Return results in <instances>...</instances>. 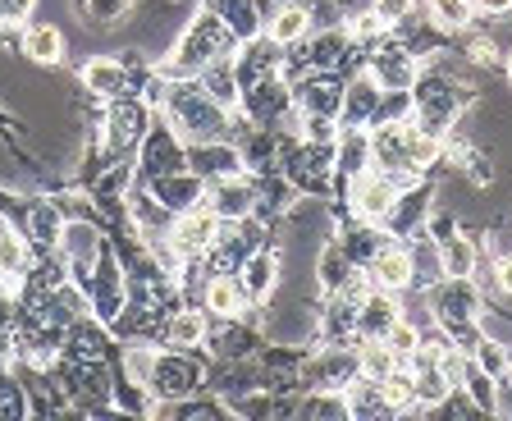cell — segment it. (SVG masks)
<instances>
[{"label": "cell", "instance_id": "obj_24", "mask_svg": "<svg viewBox=\"0 0 512 421\" xmlns=\"http://www.w3.org/2000/svg\"><path fill=\"white\" fill-rule=\"evenodd\" d=\"M476 5H480L485 14H508V10H512V0H476Z\"/></svg>", "mask_w": 512, "mask_h": 421}, {"label": "cell", "instance_id": "obj_22", "mask_svg": "<svg viewBox=\"0 0 512 421\" xmlns=\"http://www.w3.org/2000/svg\"><path fill=\"white\" fill-rule=\"evenodd\" d=\"M494 270H499V289H503V293H512V252H503L499 266H494Z\"/></svg>", "mask_w": 512, "mask_h": 421}, {"label": "cell", "instance_id": "obj_18", "mask_svg": "<svg viewBox=\"0 0 512 421\" xmlns=\"http://www.w3.org/2000/svg\"><path fill=\"white\" fill-rule=\"evenodd\" d=\"M471 14H476V0H430V19H435L439 28H448V33L467 28Z\"/></svg>", "mask_w": 512, "mask_h": 421}, {"label": "cell", "instance_id": "obj_23", "mask_svg": "<svg viewBox=\"0 0 512 421\" xmlns=\"http://www.w3.org/2000/svg\"><path fill=\"white\" fill-rule=\"evenodd\" d=\"M471 60H480V65H490V60H494V46L485 42V37H480V42H471Z\"/></svg>", "mask_w": 512, "mask_h": 421}, {"label": "cell", "instance_id": "obj_13", "mask_svg": "<svg viewBox=\"0 0 512 421\" xmlns=\"http://www.w3.org/2000/svg\"><path fill=\"white\" fill-rule=\"evenodd\" d=\"M243 284L234 280V275H215L211 284H206V312L215 316H238L243 312Z\"/></svg>", "mask_w": 512, "mask_h": 421}, {"label": "cell", "instance_id": "obj_8", "mask_svg": "<svg viewBox=\"0 0 512 421\" xmlns=\"http://www.w3.org/2000/svg\"><path fill=\"white\" fill-rule=\"evenodd\" d=\"M147 385L165 389V394H188V389H197V367L183 357H156V371Z\"/></svg>", "mask_w": 512, "mask_h": 421}, {"label": "cell", "instance_id": "obj_2", "mask_svg": "<svg viewBox=\"0 0 512 421\" xmlns=\"http://www.w3.org/2000/svg\"><path fill=\"white\" fill-rule=\"evenodd\" d=\"M215 238H220V216H215L211 206H202V202L188 206V211H183V216L170 225V248L179 252L183 261L211 252Z\"/></svg>", "mask_w": 512, "mask_h": 421}, {"label": "cell", "instance_id": "obj_19", "mask_svg": "<svg viewBox=\"0 0 512 421\" xmlns=\"http://www.w3.org/2000/svg\"><path fill=\"white\" fill-rule=\"evenodd\" d=\"M37 0H0V28H28V14Z\"/></svg>", "mask_w": 512, "mask_h": 421}, {"label": "cell", "instance_id": "obj_15", "mask_svg": "<svg viewBox=\"0 0 512 421\" xmlns=\"http://www.w3.org/2000/svg\"><path fill=\"white\" fill-rule=\"evenodd\" d=\"M23 266H28V238H23L14 225L0 220V275H10L14 280Z\"/></svg>", "mask_w": 512, "mask_h": 421}, {"label": "cell", "instance_id": "obj_7", "mask_svg": "<svg viewBox=\"0 0 512 421\" xmlns=\"http://www.w3.org/2000/svg\"><path fill=\"white\" fill-rule=\"evenodd\" d=\"M275 270H279V261L270 257V252H256V257H247L243 270H238V284H243L247 298H256V303H261V298H270V289H275V280H279Z\"/></svg>", "mask_w": 512, "mask_h": 421}, {"label": "cell", "instance_id": "obj_11", "mask_svg": "<svg viewBox=\"0 0 512 421\" xmlns=\"http://www.w3.org/2000/svg\"><path fill=\"white\" fill-rule=\"evenodd\" d=\"M398 367H403V362H398V353L389 348V339H366L362 353H357V371H362L366 380H384V376H394Z\"/></svg>", "mask_w": 512, "mask_h": 421}, {"label": "cell", "instance_id": "obj_10", "mask_svg": "<svg viewBox=\"0 0 512 421\" xmlns=\"http://www.w3.org/2000/svg\"><path fill=\"white\" fill-rule=\"evenodd\" d=\"M83 83H87V92H96V97H119V92H124V65L110 60V55H96V60H87Z\"/></svg>", "mask_w": 512, "mask_h": 421}, {"label": "cell", "instance_id": "obj_25", "mask_svg": "<svg viewBox=\"0 0 512 421\" xmlns=\"http://www.w3.org/2000/svg\"><path fill=\"white\" fill-rule=\"evenodd\" d=\"M508 78H512V55H508Z\"/></svg>", "mask_w": 512, "mask_h": 421}, {"label": "cell", "instance_id": "obj_9", "mask_svg": "<svg viewBox=\"0 0 512 421\" xmlns=\"http://www.w3.org/2000/svg\"><path fill=\"white\" fill-rule=\"evenodd\" d=\"M476 270V243L471 238H444L439 243V275L444 280H467Z\"/></svg>", "mask_w": 512, "mask_h": 421}, {"label": "cell", "instance_id": "obj_14", "mask_svg": "<svg viewBox=\"0 0 512 421\" xmlns=\"http://www.w3.org/2000/svg\"><path fill=\"white\" fill-rule=\"evenodd\" d=\"M202 339H206L202 312H174L170 325H165V344H170L174 353H183V348H197Z\"/></svg>", "mask_w": 512, "mask_h": 421}, {"label": "cell", "instance_id": "obj_21", "mask_svg": "<svg viewBox=\"0 0 512 421\" xmlns=\"http://www.w3.org/2000/svg\"><path fill=\"white\" fill-rule=\"evenodd\" d=\"M371 10L380 14L389 28H394V23H403L407 14H412V0H371Z\"/></svg>", "mask_w": 512, "mask_h": 421}, {"label": "cell", "instance_id": "obj_17", "mask_svg": "<svg viewBox=\"0 0 512 421\" xmlns=\"http://www.w3.org/2000/svg\"><path fill=\"white\" fill-rule=\"evenodd\" d=\"M247 206H252V197H247V188H243V184H229V179H224V184L215 188L211 211H215L220 220H243V216H247Z\"/></svg>", "mask_w": 512, "mask_h": 421}, {"label": "cell", "instance_id": "obj_1", "mask_svg": "<svg viewBox=\"0 0 512 421\" xmlns=\"http://www.w3.org/2000/svg\"><path fill=\"white\" fill-rule=\"evenodd\" d=\"M348 202H352V216L366 220V225H384V220L398 211L403 202V184H398L389 170H357L348 179Z\"/></svg>", "mask_w": 512, "mask_h": 421}, {"label": "cell", "instance_id": "obj_4", "mask_svg": "<svg viewBox=\"0 0 512 421\" xmlns=\"http://www.w3.org/2000/svg\"><path fill=\"white\" fill-rule=\"evenodd\" d=\"M366 74L380 83V92H407L416 78V65H412V55L398 51V46H380V51L371 55V69Z\"/></svg>", "mask_w": 512, "mask_h": 421}, {"label": "cell", "instance_id": "obj_6", "mask_svg": "<svg viewBox=\"0 0 512 421\" xmlns=\"http://www.w3.org/2000/svg\"><path fill=\"white\" fill-rule=\"evenodd\" d=\"M270 42L275 46H298L302 37L311 33V14H307V5H279L275 14H270Z\"/></svg>", "mask_w": 512, "mask_h": 421}, {"label": "cell", "instance_id": "obj_12", "mask_svg": "<svg viewBox=\"0 0 512 421\" xmlns=\"http://www.w3.org/2000/svg\"><path fill=\"white\" fill-rule=\"evenodd\" d=\"M375 106H380V83H375L371 74L352 78L348 92H343V119H348V124H357V119H366Z\"/></svg>", "mask_w": 512, "mask_h": 421}, {"label": "cell", "instance_id": "obj_3", "mask_svg": "<svg viewBox=\"0 0 512 421\" xmlns=\"http://www.w3.org/2000/svg\"><path fill=\"white\" fill-rule=\"evenodd\" d=\"M412 275H416V266H412V252L407 248H398V243H389V248H380L371 257V284L380 293H403V289H412Z\"/></svg>", "mask_w": 512, "mask_h": 421}, {"label": "cell", "instance_id": "obj_16", "mask_svg": "<svg viewBox=\"0 0 512 421\" xmlns=\"http://www.w3.org/2000/svg\"><path fill=\"white\" fill-rule=\"evenodd\" d=\"M156 197L165 206H174V211H188V206L202 202V179H160Z\"/></svg>", "mask_w": 512, "mask_h": 421}, {"label": "cell", "instance_id": "obj_20", "mask_svg": "<svg viewBox=\"0 0 512 421\" xmlns=\"http://www.w3.org/2000/svg\"><path fill=\"white\" fill-rule=\"evenodd\" d=\"M476 357H480V367H485V376H503L508 371V353L499 344H480Z\"/></svg>", "mask_w": 512, "mask_h": 421}, {"label": "cell", "instance_id": "obj_5", "mask_svg": "<svg viewBox=\"0 0 512 421\" xmlns=\"http://www.w3.org/2000/svg\"><path fill=\"white\" fill-rule=\"evenodd\" d=\"M23 55H28L32 65H60L64 33L55 23H28V28H23Z\"/></svg>", "mask_w": 512, "mask_h": 421}]
</instances>
